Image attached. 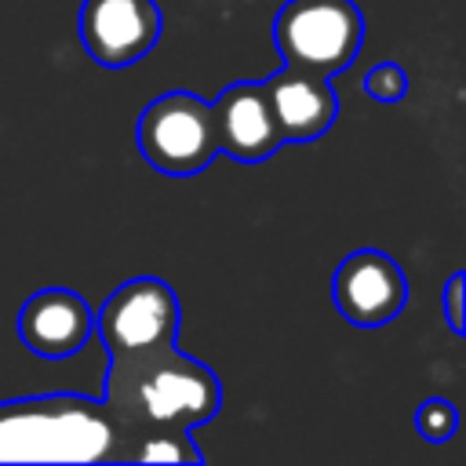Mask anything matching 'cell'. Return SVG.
<instances>
[{
    "label": "cell",
    "mask_w": 466,
    "mask_h": 466,
    "mask_svg": "<svg viewBox=\"0 0 466 466\" xmlns=\"http://www.w3.org/2000/svg\"><path fill=\"white\" fill-rule=\"evenodd\" d=\"M204 451L193 444L189 430H157L135 426L120 430L116 462H200Z\"/></svg>",
    "instance_id": "cell-11"
},
{
    "label": "cell",
    "mask_w": 466,
    "mask_h": 466,
    "mask_svg": "<svg viewBox=\"0 0 466 466\" xmlns=\"http://www.w3.org/2000/svg\"><path fill=\"white\" fill-rule=\"evenodd\" d=\"M138 153L167 178H193L218 157L211 102L189 91H167L153 98L135 127Z\"/></svg>",
    "instance_id": "cell-4"
},
{
    "label": "cell",
    "mask_w": 466,
    "mask_h": 466,
    "mask_svg": "<svg viewBox=\"0 0 466 466\" xmlns=\"http://www.w3.org/2000/svg\"><path fill=\"white\" fill-rule=\"evenodd\" d=\"M335 309L357 328H382L390 324L408 302V277L404 269L379 248H360L346 255L331 280Z\"/></svg>",
    "instance_id": "cell-7"
},
{
    "label": "cell",
    "mask_w": 466,
    "mask_h": 466,
    "mask_svg": "<svg viewBox=\"0 0 466 466\" xmlns=\"http://www.w3.org/2000/svg\"><path fill=\"white\" fill-rule=\"evenodd\" d=\"M102 404L120 422V430H193L215 419L222 386L208 364L186 357L178 346H167L146 357L109 360Z\"/></svg>",
    "instance_id": "cell-1"
},
{
    "label": "cell",
    "mask_w": 466,
    "mask_h": 466,
    "mask_svg": "<svg viewBox=\"0 0 466 466\" xmlns=\"http://www.w3.org/2000/svg\"><path fill=\"white\" fill-rule=\"evenodd\" d=\"M76 29L80 44L98 66L120 69L153 51L164 18L157 0H84Z\"/></svg>",
    "instance_id": "cell-6"
},
{
    "label": "cell",
    "mask_w": 466,
    "mask_h": 466,
    "mask_svg": "<svg viewBox=\"0 0 466 466\" xmlns=\"http://www.w3.org/2000/svg\"><path fill=\"white\" fill-rule=\"evenodd\" d=\"M462 288H466V273H451L448 284H444V320L455 335L466 331V324H462Z\"/></svg>",
    "instance_id": "cell-14"
},
{
    "label": "cell",
    "mask_w": 466,
    "mask_h": 466,
    "mask_svg": "<svg viewBox=\"0 0 466 466\" xmlns=\"http://www.w3.org/2000/svg\"><path fill=\"white\" fill-rule=\"evenodd\" d=\"M455 426H459V411H455V404L444 400V397H430V400H422L419 411H415V430H419V437L430 441V444L451 441Z\"/></svg>",
    "instance_id": "cell-12"
},
{
    "label": "cell",
    "mask_w": 466,
    "mask_h": 466,
    "mask_svg": "<svg viewBox=\"0 0 466 466\" xmlns=\"http://www.w3.org/2000/svg\"><path fill=\"white\" fill-rule=\"evenodd\" d=\"M273 44L284 66L335 76L364 44V18L353 0H284L273 18Z\"/></svg>",
    "instance_id": "cell-3"
},
{
    "label": "cell",
    "mask_w": 466,
    "mask_h": 466,
    "mask_svg": "<svg viewBox=\"0 0 466 466\" xmlns=\"http://www.w3.org/2000/svg\"><path fill=\"white\" fill-rule=\"evenodd\" d=\"M178 295L160 277H131L95 309V331L109 360L178 346Z\"/></svg>",
    "instance_id": "cell-5"
},
{
    "label": "cell",
    "mask_w": 466,
    "mask_h": 466,
    "mask_svg": "<svg viewBox=\"0 0 466 466\" xmlns=\"http://www.w3.org/2000/svg\"><path fill=\"white\" fill-rule=\"evenodd\" d=\"M262 87H266V98L273 106V116H277L284 142L320 138L339 116V95L328 84V76L284 66L273 76H266Z\"/></svg>",
    "instance_id": "cell-10"
},
{
    "label": "cell",
    "mask_w": 466,
    "mask_h": 466,
    "mask_svg": "<svg viewBox=\"0 0 466 466\" xmlns=\"http://www.w3.org/2000/svg\"><path fill=\"white\" fill-rule=\"evenodd\" d=\"M364 91H368L375 102H400V98L408 95V73H404L397 62H379V66L368 69Z\"/></svg>",
    "instance_id": "cell-13"
},
{
    "label": "cell",
    "mask_w": 466,
    "mask_h": 466,
    "mask_svg": "<svg viewBox=\"0 0 466 466\" xmlns=\"http://www.w3.org/2000/svg\"><path fill=\"white\" fill-rule=\"evenodd\" d=\"M211 116H215L218 153L240 160V164L269 160L284 146L262 80H237V84H229L211 102Z\"/></svg>",
    "instance_id": "cell-8"
},
{
    "label": "cell",
    "mask_w": 466,
    "mask_h": 466,
    "mask_svg": "<svg viewBox=\"0 0 466 466\" xmlns=\"http://www.w3.org/2000/svg\"><path fill=\"white\" fill-rule=\"evenodd\" d=\"M95 331V309L69 288H40L18 309V339L44 360H66L84 350Z\"/></svg>",
    "instance_id": "cell-9"
},
{
    "label": "cell",
    "mask_w": 466,
    "mask_h": 466,
    "mask_svg": "<svg viewBox=\"0 0 466 466\" xmlns=\"http://www.w3.org/2000/svg\"><path fill=\"white\" fill-rule=\"evenodd\" d=\"M120 422L84 393L0 404V462H116Z\"/></svg>",
    "instance_id": "cell-2"
}]
</instances>
